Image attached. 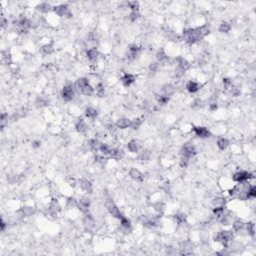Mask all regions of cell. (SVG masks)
<instances>
[{
	"mask_svg": "<svg viewBox=\"0 0 256 256\" xmlns=\"http://www.w3.org/2000/svg\"><path fill=\"white\" fill-rule=\"evenodd\" d=\"M162 95H165V96H170L172 95L174 91H175V88H174L173 85L171 84H165L163 87H162Z\"/></svg>",
	"mask_w": 256,
	"mask_h": 256,
	"instance_id": "obj_25",
	"label": "cell"
},
{
	"mask_svg": "<svg viewBox=\"0 0 256 256\" xmlns=\"http://www.w3.org/2000/svg\"><path fill=\"white\" fill-rule=\"evenodd\" d=\"M204 106H205V102L202 99H200V98H196L191 104V107L193 109H200V108H203Z\"/></svg>",
	"mask_w": 256,
	"mask_h": 256,
	"instance_id": "obj_34",
	"label": "cell"
},
{
	"mask_svg": "<svg viewBox=\"0 0 256 256\" xmlns=\"http://www.w3.org/2000/svg\"><path fill=\"white\" fill-rule=\"evenodd\" d=\"M189 163V158H187L185 156H181L180 157V165L181 167H186Z\"/></svg>",
	"mask_w": 256,
	"mask_h": 256,
	"instance_id": "obj_55",
	"label": "cell"
},
{
	"mask_svg": "<svg viewBox=\"0 0 256 256\" xmlns=\"http://www.w3.org/2000/svg\"><path fill=\"white\" fill-rule=\"evenodd\" d=\"M127 7H129L132 10H139V2L138 1H128L126 2Z\"/></svg>",
	"mask_w": 256,
	"mask_h": 256,
	"instance_id": "obj_49",
	"label": "cell"
},
{
	"mask_svg": "<svg viewBox=\"0 0 256 256\" xmlns=\"http://www.w3.org/2000/svg\"><path fill=\"white\" fill-rule=\"evenodd\" d=\"M186 219H187V216L184 213H178V214L174 215V220H175V222L178 224V225H182L186 222Z\"/></svg>",
	"mask_w": 256,
	"mask_h": 256,
	"instance_id": "obj_28",
	"label": "cell"
},
{
	"mask_svg": "<svg viewBox=\"0 0 256 256\" xmlns=\"http://www.w3.org/2000/svg\"><path fill=\"white\" fill-rule=\"evenodd\" d=\"M41 52L45 55H50L54 52V48L51 44H48V43L44 44V45H42V47H41Z\"/></svg>",
	"mask_w": 256,
	"mask_h": 256,
	"instance_id": "obj_37",
	"label": "cell"
},
{
	"mask_svg": "<svg viewBox=\"0 0 256 256\" xmlns=\"http://www.w3.org/2000/svg\"><path fill=\"white\" fill-rule=\"evenodd\" d=\"M60 209H61V206H60V204H59L58 200L53 199L52 202H51L49 205V209H48L49 213L51 215H57V213L60 211Z\"/></svg>",
	"mask_w": 256,
	"mask_h": 256,
	"instance_id": "obj_16",
	"label": "cell"
},
{
	"mask_svg": "<svg viewBox=\"0 0 256 256\" xmlns=\"http://www.w3.org/2000/svg\"><path fill=\"white\" fill-rule=\"evenodd\" d=\"M127 149L131 153H138L139 149H140V144L138 143L137 140H134V139L130 140V141L127 143Z\"/></svg>",
	"mask_w": 256,
	"mask_h": 256,
	"instance_id": "obj_19",
	"label": "cell"
},
{
	"mask_svg": "<svg viewBox=\"0 0 256 256\" xmlns=\"http://www.w3.org/2000/svg\"><path fill=\"white\" fill-rule=\"evenodd\" d=\"M88 84H90V83H89L88 78H86V77H81V78H79V79L76 80V82H75V87H76V89H78L79 91H81L85 86H87Z\"/></svg>",
	"mask_w": 256,
	"mask_h": 256,
	"instance_id": "obj_22",
	"label": "cell"
},
{
	"mask_svg": "<svg viewBox=\"0 0 256 256\" xmlns=\"http://www.w3.org/2000/svg\"><path fill=\"white\" fill-rule=\"evenodd\" d=\"M52 10L55 14L60 17H67V18H69V17L72 16V12L70 10V8L66 4H59V5L54 6L52 8Z\"/></svg>",
	"mask_w": 256,
	"mask_h": 256,
	"instance_id": "obj_4",
	"label": "cell"
},
{
	"mask_svg": "<svg viewBox=\"0 0 256 256\" xmlns=\"http://www.w3.org/2000/svg\"><path fill=\"white\" fill-rule=\"evenodd\" d=\"M86 57H87V59L91 63L96 62L98 57H99V52H98L97 48L96 47H92L90 49H88L86 51Z\"/></svg>",
	"mask_w": 256,
	"mask_h": 256,
	"instance_id": "obj_13",
	"label": "cell"
},
{
	"mask_svg": "<svg viewBox=\"0 0 256 256\" xmlns=\"http://www.w3.org/2000/svg\"><path fill=\"white\" fill-rule=\"evenodd\" d=\"M159 63L158 62H151L150 65H149V71L150 72H157L159 70Z\"/></svg>",
	"mask_w": 256,
	"mask_h": 256,
	"instance_id": "obj_52",
	"label": "cell"
},
{
	"mask_svg": "<svg viewBox=\"0 0 256 256\" xmlns=\"http://www.w3.org/2000/svg\"><path fill=\"white\" fill-rule=\"evenodd\" d=\"M129 176L136 181H143L144 176L137 168H131L129 170Z\"/></svg>",
	"mask_w": 256,
	"mask_h": 256,
	"instance_id": "obj_18",
	"label": "cell"
},
{
	"mask_svg": "<svg viewBox=\"0 0 256 256\" xmlns=\"http://www.w3.org/2000/svg\"><path fill=\"white\" fill-rule=\"evenodd\" d=\"M244 226H245V224L240 220H237L235 222H233V229H234V231H236V232L241 231V230L244 228Z\"/></svg>",
	"mask_w": 256,
	"mask_h": 256,
	"instance_id": "obj_42",
	"label": "cell"
},
{
	"mask_svg": "<svg viewBox=\"0 0 256 256\" xmlns=\"http://www.w3.org/2000/svg\"><path fill=\"white\" fill-rule=\"evenodd\" d=\"M253 177H254L253 173L245 171V170H241V171H238L233 174L232 180L237 183H243V182H247L248 180H250V179H252Z\"/></svg>",
	"mask_w": 256,
	"mask_h": 256,
	"instance_id": "obj_3",
	"label": "cell"
},
{
	"mask_svg": "<svg viewBox=\"0 0 256 256\" xmlns=\"http://www.w3.org/2000/svg\"><path fill=\"white\" fill-rule=\"evenodd\" d=\"M216 144H217V147H218L220 150H225V149L228 147L229 141H228V139L222 137V138H219L218 140H217Z\"/></svg>",
	"mask_w": 256,
	"mask_h": 256,
	"instance_id": "obj_29",
	"label": "cell"
},
{
	"mask_svg": "<svg viewBox=\"0 0 256 256\" xmlns=\"http://www.w3.org/2000/svg\"><path fill=\"white\" fill-rule=\"evenodd\" d=\"M229 93L231 96H239L240 95V90L237 87H231L229 89Z\"/></svg>",
	"mask_w": 256,
	"mask_h": 256,
	"instance_id": "obj_54",
	"label": "cell"
},
{
	"mask_svg": "<svg viewBox=\"0 0 256 256\" xmlns=\"http://www.w3.org/2000/svg\"><path fill=\"white\" fill-rule=\"evenodd\" d=\"M164 36L167 38L169 41H173V42H176L180 39V37H179L178 34L176 32L170 30V29H166V30H164Z\"/></svg>",
	"mask_w": 256,
	"mask_h": 256,
	"instance_id": "obj_21",
	"label": "cell"
},
{
	"mask_svg": "<svg viewBox=\"0 0 256 256\" xmlns=\"http://www.w3.org/2000/svg\"><path fill=\"white\" fill-rule=\"evenodd\" d=\"M95 92V89L93 88L90 84H88L87 86H85L82 90L80 91L81 94H83V95H86V96H91L93 95V93Z\"/></svg>",
	"mask_w": 256,
	"mask_h": 256,
	"instance_id": "obj_35",
	"label": "cell"
},
{
	"mask_svg": "<svg viewBox=\"0 0 256 256\" xmlns=\"http://www.w3.org/2000/svg\"><path fill=\"white\" fill-rule=\"evenodd\" d=\"M196 28H197V31L202 38L205 37L206 35H208V34L210 33V27H209L208 24H203L201 26L196 27Z\"/></svg>",
	"mask_w": 256,
	"mask_h": 256,
	"instance_id": "obj_26",
	"label": "cell"
},
{
	"mask_svg": "<svg viewBox=\"0 0 256 256\" xmlns=\"http://www.w3.org/2000/svg\"><path fill=\"white\" fill-rule=\"evenodd\" d=\"M149 157H150V153H149V151H147V150H143L141 152H139V154H138V159L141 161L148 160Z\"/></svg>",
	"mask_w": 256,
	"mask_h": 256,
	"instance_id": "obj_43",
	"label": "cell"
},
{
	"mask_svg": "<svg viewBox=\"0 0 256 256\" xmlns=\"http://www.w3.org/2000/svg\"><path fill=\"white\" fill-rule=\"evenodd\" d=\"M106 205H107V210L110 213V215H111L112 217H115V218L120 219V217L123 214L121 213V211L119 210V208L116 205H115V204L112 201H108Z\"/></svg>",
	"mask_w": 256,
	"mask_h": 256,
	"instance_id": "obj_9",
	"label": "cell"
},
{
	"mask_svg": "<svg viewBox=\"0 0 256 256\" xmlns=\"http://www.w3.org/2000/svg\"><path fill=\"white\" fill-rule=\"evenodd\" d=\"M66 204L68 207L70 208H74L78 206V200H76L74 197H68L66 200Z\"/></svg>",
	"mask_w": 256,
	"mask_h": 256,
	"instance_id": "obj_41",
	"label": "cell"
},
{
	"mask_svg": "<svg viewBox=\"0 0 256 256\" xmlns=\"http://www.w3.org/2000/svg\"><path fill=\"white\" fill-rule=\"evenodd\" d=\"M233 232L231 230H222V231L217 232L214 236H213V240L215 242L221 243L225 248H227L229 246V243L233 240Z\"/></svg>",
	"mask_w": 256,
	"mask_h": 256,
	"instance_id": "obj_1",
	"label": "cell"
},
{
	"mask_svg": "<svg viewBox=\"0 0 256 256\" xmlns=\"http://www.w3.org/2000/svg\"><path fill=\"white\" fill-rule=\"evenodd\" d=\"M75 96V88L72 84H67L61 91V97L64 101H71Z\"/></svg>",
	"mask_w": 256,
	"mask_h": 256,
	"instance_id": "obj_5",
	"label": "cell"
},
{
	"mask_svg": "<svg viewBox=\"0 0 256 256\" xmlns=\"http://www.w3.org/2000/svg\"><path fill=\"white\" fill-rule=\"evenodd\" d=\"M7 23H8V20L5 18V17L2 16V17H1V26H2V27H5V25H6Z\"/></svg>",
	"mask_w": 256,
	"mask_h": 256,
	"instance_id": "obj_59",
	"label": "cell"
},
{
	"mask_svg": "<svg viewBox=\"0 0 256 256\" xmlns=\"http://www.w3.org/2000/svg\"><path fill=\"white\" fill-rule=\"evenodd\" d=\"M95 93L98 97H103L105 94V89H104V85L102 82H99L95 87Z\"/></svg>",
	"mask_w": 256,
	"mask_h": 256,
	"instance_id": "obj_36",
	"label": "cell"
},
{
	"mask_svg": "<svg viewBox=\"0 0 256 256\" xmlns=\"http://www.w3.org/2000/svg\"><path fill=\"white\" fill-rule=\"evenodd\" d=\"M52 8L53 7H51V5L49 3L43 2V3H41L37 6V10H39L40 12H42V13H47V12H49L51 9H52Z\"/></svg>",
	"mask_w": 256,
	"mask_h": 256,
	"instance_id": "obj_31",
	"label": "cell"
},
{
	"mask_svg": "<svg viewBox=\"0 0 256 256\" xmlns=\"http://www.w3.org/2000/svg\"><path fill=\"white\" fill-rule=\"evenodd\" d=\"M120 80H121V82L123 84V86L129 87L130 85H132L135 82L136 76L134 74H131V73H124Z\"/></svg>",
	"mask_w": 256,
	"mask_h": 256,
	"instance_id": "obj_10",
	"label": "cell"
},
{
	"mask_svg": "<svg viewBox=\"0 0 256 256\" xmlns=\"http://www.w3.org/2000/svg\"><path fill=\"white\" fill-rule=\"evenodd\" d=\"M217 109H218V104H217V102H211V103L209 104V110H210V111H216Z\"/></svg>",
	"mask_w": 256,
	"mask_h": 256,
	"instance_id": "obj_57",
	"label": "cell"
},
{
	"mask_svg": "<svg viewBox=\"0 0 256 256\" xmlns=\"http://www.w3.org/2000/svg\"><path fill=\"white\" fill-rule=\"evenodd\" d=\"M218 29H219V31L222 33H228L230 30H231V24L227 22V21H223V22L220 23Z\"/></svg>",
	"mask_w": 256,
	"mask_h": 256,
	"instance_id": "obj_32",
	"label": "cell"
},
{
	"mask_svg": "<svg viewBox=\"0 0 256 256\" xmlns=\"http://www.w3.org/2000/svg\"><path fill=\"white\" fill-rule=\"evenodd\" d=\"M156 60L158 63H162V62H165V61H168V56L166 55L165 51L163 48H160L158 49V51L156 52Z\"/></svg>",
	"mask_w": 256,
	"mask_h": 256,
	"instance_id": "obj_23",
	"label": "cell"
},
{
	"mask_svg": "<svg viewBox=\"0 0 256 256\" xmlns=\"http://www.w3.org/2000/svg\"><path fill=\"white\" fill-rule=\"evenodd\" d=\"M142 119L141 118H134L130 121V127L134 130H138L142 125Z\"/></svg>",
	"mask_w": 256,
	"mask_h": 256,
	"instance_id": "obj_30",
	"label": "cell"
},
{
	"mask_svg": "<svg viewBox=\"0 0 256 256\" xmlns=\"http://www.w3.org/2000/svg\"><path fill=\"white\" fill-rule=\"evenodd\" d=\"M185 72L186 71L183 69V68L179 67V66H176L175 70H174V74H175V76H176L177 78H181V77H183V76H184Z\"/></svg>",
	"mask_w": 256,
	"mask_h": 256,
	"instance_id": "obj_51",
	"label": "cell"
},
{
	"mask_svg": "<svg viewBox=\"0 0 256 256\" xmlns=\"http://www.w3.org/2000/svg\"><path fill=\"white\" fill-rule=\"evenodd\" d=\"M246 230H247V232H248V234L250 236H252L254 237L255 235V224L253 222H250L246 225Z\"/></svg>",
	"mask_w": 256,
	"mask_h": 256,
	"instance_id": "obj_45",
	"label": "cell"
},
{
	"mask_svg": "<svg viewBox=\"0 0 256 256\" xmlns=\"http://www.w3.org/2000/svg\"><path fill=\"white\" fill-rule=\"evenodd\" d=\"M130 121L131 120H129L128 118H119L115 123V126L119 129H126V128L130 127Z\"/></svg>",
	"mask_w": 256,
	"mask_h": 256,
	"instance_id": "obj_20",
	"label": "cell"
},
{
	"mask_svg": "<svg viewBox=\"0 0 256 256\" xmlns=\"http://www.w3.org/2000/svg\"><path fill=\"white\" fill-rule=\"evenodd\" d=\"M186 90L188 91L189 93H196L198 92L200 89H201L202 85L200 84L199 82H196V81H193V80H190L188 82L186 83Z\"/></svg>",
	"mask_w": 256,
	"mask_h": 256,
	"instance_id": "obj_11",
	"label": "cell"
},
{
	"mask_svg": "<svg viewBox=\"0 0 256 256\" xmlns=\"http://www.w3.org/2000/svg\"><path fill=\"white\" fill-rule=\"evenodd\" d=\"M2 61L5 64H9L11 62V54L7 51H3L2 52Z\"/></svg>",
	"mask_w": 256,
	"mask_h": 256,
	"instance_id": "obj_50",
	"label": "cell"
},
{
	"mask_svg": "<svg viewBox=\"0 0 256 256\" xmlns=\"http://www.w3.org/2000/svg\"><path fill=\"white\" fill-rule=\"evenodd\" d=\"M35 104H36L37 107H44V106H46V105L48 104V100L46 99V98L40 96V97H38L37 99H36Z\"/></svg>",
	"mask_w": 256,
	"mask_h": 256,
	"instance_id": "obj_40",
	"label": "cell"
},
{
	"mask_svg": "<svg viewBox=\"0 0 256 256\" xmlns=\"http://www.w3.org/2000/svg\"><path fill=\"white\" fill-rule=\"evenodd\" d=\"M5 227H6V223L4 222V220H3V218L1 219V231L3 232L4 230H5Z\"/></svg>",
	"mask_w": 256,
	"mask_h": 256,
	"instance_id": "obj_60",
	"label": "cell"
},
{
	"mask_svg": "<svg viewBox=\"0 0 256 256\" xmlns=\"http://www.w3.org/2000/svg\"><path fill=\"white\" fill-rule=\"evenodd\" d=\"M195 154H196V148L192 143H185L180 150V155L185 156L189 159L191 157H193Z\"/></svg>",
	"mask_w": 256,
	"mask_h": 256,
	"instance_id": "obj_6",
	"label": "cell"
},
{
	"mask_svg": "<svg viewBox=\"0 0 256 256\" xmlns=\"http://www.w3.org/2000/svg\"><path fill=\"white\" fill-rule=\"evenodd\" d=\"M40 146H41V141H40V140H34V141L32 142V147L33 148L37 149V148H39Z\"/></svg>",
	"mask_w": 256,
	"mask_h": 256,
	"instance_id": "obj_58",
	"label": "cell"
},
{
	"mask_svg": "<svg viewBox=\"0 0 256 256\" xmlns=\"http://www.w3.org/2000/svg\"><path fill=\"white\" fill-rule=\"evenodd\" d=\"M256 196V187L254 185H250L248 192H247V198L248 199H253Z\"/></svg>",
	"mask_w": 256,
	"mask_h": 256,
	"instance_id": "obj_46",
	"label": "cell"
},
{
	"mask_svg": "<svg viewBox=\"0 0 256 256\" xmlns=\"http://www.w3.org/2000/svg\"><path fill=\"white\" fill-rule=\"evenodd\" d=\"M0 120H1V128H2V130H3L4 129V125H5L6 121L8 120V115L6 113H2Z\"/></svg>",
	"mask_w": 256,
	"mask_h": 256,
	"instance_id": "obj_56",
	"label": "cell"
},
{
	"mask_svg": "<svg viewBox=\"0 0 256 256\" xmlns=\"http://www.w3.org/2000/svg\"><path fill=\"white\" fill-rule=\"evenodd\" d=\"M123 155H124V152H123L121 149L119 148H111V150L109 152V157L112 158L114 160H120L122 159Z\"/></svg>",
	"mask_w": 256,
	"mask_h": 256,
	"instance_id": "obj_17",
	"label": "cell"
},
{
	"mask_svg": "<svg viewBox=\"0 0 256 256\" xmlns=\"http://www.w3.org/2000/svg\"><path fill=\"white\" fill-rule=\"evenodd\" d=\"M120 225L121 226H124V227H131V221L127 218V217H125L124 215H122L120 217Z\"/></svg>",
	"mask_w": 256,
	"mask_h": 256,
	"instance_id": "obj_47",
	"label": "cell"
},
{
	"mask_svg": "<svg viewBox=\"0 0 256 256\" xmlns=\"http://www.w3.org/2000/svg\"><path fill=\"white\" fill-rule=\"evenodd\" d=\"M222 83H223L224 88L227 89V90H229V89L232 87V80L230 78H223Z\"/></svg>",
	"mask_w": 256,
	"mask_h": 256,
	"instance_id": "obj_53",
	"label": "cell"
},
{
	"mask_svg": "<svg viewBox=\"0 0 256 256\" xmlns=\"http://www.w3.org/2000/svg\"><path fill=\"white\" fill-rule=\"evenodd\" d=\"M139 17H140L139 10H132L130 12V14H129V19H130V21H132V22L136 21V20L139 18Z\"/></svg>",
	"mask_w": 256,
	"mask_h": 256,
	"instance_id": "obj_48",
	"label": "cell"
},
{
	"mask_svg": "<svg viewBox=\"0 0 256 256\" xmlns=\"http://www.w3.org/2000/svg\"><path fill=\"white\" fill-rule=\"evenodd\" d=\"M78 185L80 186V188L83 191H85L86 193H91L92 192V184L91 182L87 180V179H80L78 182Z\"/></svg>",
	"mask_w": 256,
	"mask_h": 256,
	"instance_id": "obj_15",
	"label": "cell"
},
{
	"mask_svg": "<svg viewBox=\"0 0 256 256\" xmlns=\"http://www.w3.org/2000/svg\"><path fill=\"white\" fill-rule=\"evenodd\" d=\"M81 211L84 213H87L90 207V199L88 197H82L78 200V206H77Z\"/></svg>",
	"mask_w": 256,
	"mask_h": 256,
	"instance_id": "obj_12",
	"label": "cell"
},
{
	"mask_svg": "<svg viewBox=\"0 0 256 256\" xmlns=\"http://www.w3.org/2000/svg\"><path fill=\"white\" fill-rule=\"evenodd\" d=\"M154 209H155L156 212H158V213H160V214H162V213H163V211H164V209H165V204L163 202H160V201L156 202L154 204Z\"/></svg>",
	"mask_w": 256,
	"mask_h": 256,
	"instance_id": "obj_44",
	"label": "cell"
},
{
	"mask_svg": "<svg viewBox=\"0 0 256 256\" xmlns=\"http://www.w3.org/2000/svg\"><path fill=\"white\" fill-rule=\"evenodd\" d=\"M140 51H141V48L139 47L138 45L136 44H131L128 48V53H127V58L128 60L130 61H134L137 56L139 55Z\"/></svg>",
	"mask_w": 256,
	"mask_h": 256,
	"instance_id": "obj_8",
	"label": "cell"
},
{
	"mask_svg": "<svg viewBox=\"0 0 256 256\" xmlns=\"http://www.w3.org/2000/svg\"><path fill=\"white\" fill-rule=\"evenodd\" d=\"M110 150H111V147H110L109 145L105 144V143H101V145H100V148H99V151L101 152V154H102V155H104V156H106V155H109V152H110Z\"/></svg>",
	"mask_w": 256,
	"mask_h": 256,
	"instance_id": "obj_39",
	"label": "cell"
},
{
	"mask_svg": "<svg viewBox=\"0 0 256 256\" xmlns=\"http://www.w3.org/2000/svg\"><path fill=\"white\" fill-rule=\"evenodd\" d=\"M192 131L194 132V134L197 136V137L202 138V139L209 138L211 136L210 131H209L207 128L204 127V126H193Z\"/></svg>",
	"mask_w": 256,
	"mask_h": 256,
	"instance_id": "obj_7",
	"label": "cell"
},
{
	"mask_svg": "<svg viewBox=\"0 0 256 256\" xmlns=\"http://www.w3.org/2000/svg\"><path fill=\"white\" fill-rule=\"evenodd\" d=\"M156 100H157V102H158V104H159V106L161 105V106H164V105H166L169 102V97L168 96H165V95H162V94H160V95H156Z\"/></svg>",
	"mask_w": 256,
	"mask_h": 256,
	"instance_id": "obj_38",
	"label": "cell"
},
{
	"mask_svg": "<svg viewBox=\"0 0 256 256\" xmlns=\"http://www.w3.org/2000/svg\"><path fill=\"white\" fill-rule=\"evenodd\" d=\"M84 115L88 119H95L98 116V111L93 107H87L84 111Z\"/></svg>",
	"mask_w": 256,
	"mask_h": 256,
	"instance_id": "obj_24",
	"label": "cell"
},
{
	"mask_svg": "<svg viewBox=\"0 0 256 256\" xmlns=\"http://www.w3.org/2000/svg\"><path fill=\"white\" fill-rule=\"evenodd\" d=\"M75 129L78 133H85L87 131V124L82 117H79L75 121Z\"/></svg>",
	"mask_w": 256,
	"mask_h": 256,
	"instance_id": "obj_14",
	"label": "cell"
},
{
	"mask_svg": "<svg viewBox=\"0 0 256 256\" xmlns=\"http://www.w3.org/2000/svg\"><path fill=\"white\" fill-rule=\"evenodd\" d=\"M182 37H183V40L189 45L195 44L196 42H198L200 39H202V37L200 36V34L197 31V28L184 29L182 33Z\"/></svg>",
	"mask_w": 256,
	"mask_h": 256,
	"instance_id": "obj_2",
	"label": "cell"
},
{
	"mask_svg": "<svg viewBox=\"0 0 256 256\" xmlns=\"http://www.w3.org/2000/svg\"><path fill=\"white\" fill-rule=\"evenodd\" d=\"M19 212L21 213V216L28 217V216H31L33 214V208L30 207V206H24V207H22L20 209Z\"/></svg>",
	"mask_w": 256,
	"mask_h": 256,
	"instance_id": "obj_33",
	"label": "cell"
},
{
	"mask_svg": "<svg viewBox=\"0 0 256 256\" xmlns=\"http://www.w3.org/2000/svg\"><path fill=\"white\" fill-rule=\"evenodd\" d=\"M101 143H102V142L100 141L99 139H97V138L90 139V140H89V147H90L91 150H93V151H97V150H99Z\"/></svg>",
	"mask_w": 256,
	"mask_h": 256,
	"instance_id": "obj_27",
	"label": "cell"
}]
</instances>
